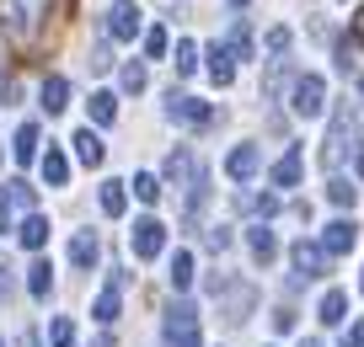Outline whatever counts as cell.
Segmentation results:
<instances>
[{"mask_svg": "<svg viewBox=\"0 0 364 347\" xmlns=\"http://www.w3.org/2000/svg\"><path fill=\"white\" fill-rule=\"evenodd\" d=\"M97 321H102V326H113V321H118V289H113V283L97 294Z\"/></svg>", "mask_w": 364, "mask_h": 347, "instance_id": "cell-27", "label": "cell"}, {"mask_svg": "<svg viewBox=\"0 0 364 347\" xmlns=\"http://www.w3.org/2000/svg\"><path fill=\"white\" fill-rule=\"evenodd\" d=\"M353 171H359V182H364V150H359V155H353Z\"/></svg>", "mask_w": 364, "mask_h": 347, "instance_id": "cell-41", "label": "cell"}, {"mask_svg": "<svg viewBox=\"0 0 364 347\" xmlns=\"http://www.w3.org/2000/svg\"><path fill=\"white\" fill-rule=\"evenodd\" d=\"M0 230H11V192L0 187Z\"/></svg>", "mask_w": 364, "mask_h": 347, "instance_id": "cell-39", "label": "cell"}, {"mask_svg": "<svg viewBox=\"0 0 364 347\" xmlns=\"http://www.w3.org/2000/svg\"><path fill=\"white\" fill-rule=\"evenodd\" d=\"M300 347H321V342H316V336H306V342H300Z\"/></svg>", "mask_w": 364, "mask_h": 347, "instance_id": "cell-43", "label": "cell"}, {"mask_svg": "<svg viewBox=\"0 0 364 347\" xmlns=\"http://www.w3.org/2000/svg\"><path fill=\"white\" fill-rule=\"evenodd\" d=\"M145 54H150V59L166 54V27H150V33H145Z\"/></svg>", "mask_w": 364, "mask_h": 347, "instance_id": "cell-35", "label": "cell"}, {"mask_svg": "<svg viewBox=\"0 0 364 347\" xmlns=\"http://www.w3.org/2000/svg\"><path fill=\"white\" fill-rule=\"evenodd\" d=\"M209 80H215V86H230V80H236V59H230V48L225 43H209Z\"/></svg>", "mask_w": 364, "mask_h": 347, "instance_id": "cell-12", "label": "cell"}, {"mask_svg": "<svg viewBox=\"0 0 364 347\" xmlns=\"http://www.w3.org/2000/svg\"><path fill=\"white\" fill-rule=\"evenodd\" d=\"M247 246H252V257H257V262L279 257V236H273L268 224H252V230H247Z\"/></svg>", "mask_w": 364, "mask_h": 347, "instance_id": "cell-13", "label": "cell"}, {"mask_svg": "<svg viewBox=\"0 0 364 347\" xmlns=\"http://www.w3.org/2000/svg\"><path fill=\"white\" fill-rule=\"evenodd\" d=\"M97 257H102L97 236H91V230H80V236L70 241V262H75V268H97Z\"/></svg>", "mask_w": 364, "mask_h": 347, "instance_id": "cell-16", "label": "cell"}, {"mask_svg": "<svg viewBox=\"0 0 364 347\" xmlns=\"http://www.w3.org/2000/svg\"><path fill=\"white\" fill-rule=\"evenodd\" d=\"M359 294H364V278H359Z\"/></svg>", "mask_w": 364, "mask_h": 347, "instance_id": "cell-46", "label": "cell"}, {"mask_svg": "<svg viewBox=\"0 0 364 347\" xmlns=\"http://www.w3.org/2000/svg\"><path fill=\"white\" fill-rule=\"evenodd\" d=\"M230 59H252V27H247V16H236V27H230Z\"/></svg>", "mask_w": 364, "mask_h": 347, "instance_id": "cell-24", "label": "cell"}, {"mask_svg": "<svg viewBox=\"0 0 364 347\" xmlns=\"http://www.w3.org/2000/svg\"><path fill=\"white\" fill-rule=\"evenodd\" d=\"M241 209H247V214H262V219H273V214H279V198H273V192H241Z\"/></svg>", "mask_w": 364, "mask_h": 347, "instance_id": "cell-25", "label": "cell"}, {"mask_svg": "<svg viewBox=\"0 0 364 347\" xmlns=\"http://www.w3.org/2000/svg\"><path fill=\"white\" fill-rule=\"evenodd\" d=\"M38 139H43V134H38V123H22V128H16V139H11V155L22 160V166H33V160H38Z\"/></svg>", "mask_w": 364, "mask_h": 347, "instance_id": "cell-15", "label": "cell"}, {"mask_svg": "<svg viewBox=\"0 0 364 347\" xmlns=\"http://www.w3.org/2000/svg\"><path fill=\"white\" fill-rule=\"evenodd\" d=\"M166 118H171V123L209 128V123H215V107H209V101H198V97H188V91H171V97H166Z\"/></svg>", "mask_w": 364, "mask_h": 347, "instance_id": "cell-4", "label": "cell"}, {"mask_svg": "<svg viewBox=\"0 0 364 347\" xmlns=\"http://www.w3.org/2000/svg\"><path fill=\"white\" fill-rule=\"evenodd\" d=\"M102 209L113 214V219L129 209V192H124V182H102Z\"/></svg>", "mask_w": 364, "mask_h": 347, "instance_id": "cell-26", "label": "cell"}, {"mask_svg": "<svg viewBox=\"0 0 364 347\" xmlns=\"http://www.w3.org/2000/svg\"><path fill=\"white\" fill-rule=\"evenodd\" d=\"M316 315H321V326H343V321H348V294H343V289H327Z\"/></svg>", "mask_w": 364, "mask_h": 347, "instance_id": "cell-14", "label": "cell"}, {"mask_svg": "<svg viewBox=\"0 0 364 347\" xmlns=\"http://www.w3.org/2000/svg\"><path fill=\"white\" fill-rule=\"evenodd\" d=\"M327 198L338 203V209H353V198H359V187H353V182H343V177H332V182H327Z\"/></svg>", "mask_w": 364, "mask_h": 347, "instance_id": "cell-28", "label": "cell"}, {"mask_svg": "<svg viewBox=\"0 0 364 347\" xmlns=\"http://www.w3.org/2000/svg\"><path fill=\"white\" fill-rule=\"evenodd\" d=\"M348 139H353V112L338 107V118H332V128H327V145H321V166H327V171H338V160H343V150H348Z\"/></svg>", "mask_w": 364, "mask_h": 347, "instance_id": "cell-6", "label": "cell"}, {"mask_svg": "<svg viewBox=\"0 0 364 347\" xmlns=\"http://www.w3.org/2000/svg\"><path fill=\"white\" fill-rule=\"evenodd\" d=\"M65 177H70L65 150H48V155H43V182H48V187H65Z\"/></svg>", "mask_w": 364, "mask_h": 347, "instance_id": "cell-22", "label": "cell"}, {"mask_svg": "<svg viewBox=\"0 0 364 347\" xmlns=\"http://www.w3.org/2000/svg\"><path fill=\"white\" fill-rule=\"evenodd\" d=\"M161 342H166V347H204V342H198V310L188 299H177L166 310V321H161Z\"/></svg>", "mask_w": 364, "mask_h": 347, "instance_id": "cell-2", "label": "cell"}, {"mask_svg": "<svg viewBox=\"0 0 364 347\" xmlns=\"http://www.w3.org/2000/svg\"><path fill=\"white\" fill-rule=\"evenodd\" d=\"M343 347H364V342H359V336H343Z\"/></svg>", "mask_w": 364, "mask_h": 347, "instance_id": "cell-42", "label": "cell"}, {"mask_svg": "<svg viewBox=\"0 0 364 347\" xmlns=\"http://www.w3.org/2000/svg\"><path fill=\"white\" fill-rule=\"evenodd\" d=\"M289 257H295L300 278H321V272H327V251H321L316 241H295V251H289ZM300 278H295V283H300Z\"/></svg>", "mask_w": 364, "mask_h": 347, "instance_id": "cell-8", "label": "cell"}, {"mask_svg": "<svg viewBox=\"0 0 364 347\" xmlns=\"http://www.w3.org/2000/svg\"><path fill=\"white\" fill-rule=\"evenodd\" d=\"M171 65H177V75H193V70H198V48L182 38V43H177V59H171Z\"/></svg>", "mask_w": 364, "mask_h": 347, "instance_id": "cell-31", "label": "cell"}, {"mask_svg": "<svg viewBox=\"0 0 364 347\" xmlns=\"http://www.w3.org/2000/svg\"><path fill=\"white\" fill-rule=\"evenodd\" d=\"M27 289H33V299H48V289H54V268H48V262H33V268H27Z\"/></svg>", "mask_w": 364, "mask_h": 347, "instance_id": "cell-21", "label": "cell"}, {"mask_svg": "<svg viewBox=\"0 0 364 347\" xmlns=\"http://www.w3.org/2000/svg\"><path fill=\"white\" fill-rule=\"evenodd\" d=\"M353 43H364V6H359V16H353Z\"/></svg>", "mask_w": 364, "mask_h": 347, "instance_id": "cell-40", "label": "cell"}, {"mask_svg": "<svg viewBox=\"0 0 364 347\" xmlns=\"http://www.w3.org/2000/svg\"><path fill=\"white\" fill-rule=\"evenodd\" d=\"M129 246H134L139 262H156L161 251H166V224H161V219H134V236H129Z\"/></svg>", "mask_w": 364, "mask_h": 347, "instance_id": "cell-5", "label": "cell"}, {"mask_svg": "<svg viewBox=\"0 0 364 347\" xmlns=\"http://www.w3.org/2000/svg\"><path fill=\"white\" fill-rule=\"evenodd\" d=\"M86 112H91V123H113V118H118V101H113V91H97V97L86 101Z\"/></svg>", "mask_w": 364, "mask_h": 347, "instance_id": "cell-23", "label": "cell"}, {"mask_svg": "<svg viewBox=\"0 0 364 347\" xmlns=\"http://www.w3.org/2000/svg\"><path fill=\"white\" fill-rule=\"evenodd\" d=\"M353 336H359V342H364V321H359V331H353Z\"/></svg>", "mask_w": 364, "mask_h": 347, "instance_id": "cell-44", "label": "cell"}, {"mask_svg": "<svg viewBox=\"0 0 364 347\" xmlns=\"http://www.w3.org/2000/svg\"><path fill=\"white\" fill-rule=\"evenodd\" d=\"M6 192H11V209H16V203H22V209H33V203H38V192L27 187V182H6Z\"/></svg>", "mask_w": 364, "mask_h": 347, "instance_id": "cell-33", "label": "cell"}, {"mask_svg": "<svg viewBox=\"0 0 364 347\" xmlns=\"http://www.w3.org/2000/svg\"><path fill=\"white\" fill-rule=\"evenodd\" d=\"M273 331H295V310H289V304L273 310Z\"/></svg>", "mask_w": 364, "mask_h": 347, "instance_id": "cell-36", "label": "cell"}, {"mask_svg": "<svg viewBox=\"0 0 364 347\" xmlns=\"http://www.w3.org/2000/svg\"><path fill=\"white\" fill-rule=\"evenodd\" d=\"M70 107V80L65 75H48L43 80V112H65Z\"/></svg>", "mask_w": 364, "mask_h": 347, "instance_id": "cell-17", "label": "cell"}, {"mask_svg": "<svg viewBox=\"0 0 364 347\" xmlns=\"http://www.w3.org/2000/svg\"><path fill=\"white\" fill-rule=\"evenodd\" d=\"M230 6H236V11H241V6H247V0H230Z\"/></svg>", "mask_w": 364, "mask_h": 347, "instance_id": "cell-45", "label": "cell"}, {"mask_svg": "<svg viewBox=\"0 0 364 347\" xmlns=\"http://www.w3.org/2000/svg\"><path fill=\"white\" fill-rule=\"evenodd\" d=\"M289 107H295V118H321V112H327V86H321V75H295Z\"/></svg>", "mask_w": 364, "mask_h": 347, "instance_id": "cell-3", "label": "cell"}, {"mask_svg": "<svg viewBox=\"0 0 364 347\" xmlns=\"http://www.w3.org/2000/svg\"><path fill=\"white\" fill-rule=\"evenodd\" d=\"M48 336H54V347H75V321H70V315H54V321H48Z\"/></svg>", "mask_w": 364, "mask_h": 347, "instance_id": "cell-29", "label": "cell"}, {"mask_svg": "<svg viewBox=\"0 0 364 347\" xmlns=\"http://www.w3.org/2000/svg\"><path fill=\"white\" fill-rule=\"evenodd\" d=\"M70 145H75V155L86 160V166H102V155H107V150H102V139L91 134V128H80V134L70 139Z\"/></svg>", "mask_w": 364, "mask_h": 347, "instance_id": "cell-19", "label": "cell"}, {"mask_svg": "<svg viewBox=\"0 0 364 347\" xmlns=\"http://www.w3.org/2000/svg\"><path fill=\"white\" fill-rule=\"evenodd\" d=\"M204 241H209V251H225V246H230V230H225V224H215Z\"/></svg>", "mask_w": 364, "mask_h": 347, "instance_id": "cell-38", "label": "cell"}, {"mask_svg": "<svg viewBox=\"0 0 364 347\" xmlns=\"http://www.w3.org/2000/svg\"><path fill=\"white\" fill-rule=\"evenodd\" d=\"M134 33H139V6L134 0H113V11H107V38L129 43Z\"/></svg>", "mask_w": 364, "mask_h": 347, "instance_id": "cell-7", "label": "cell"}, {"mask_svg": "<svg viewBox=\"0 0 364 347\" xmlns=\"http://www.w3.org/2000/svg\"><path fill=\"white\" fill-rule=\"evenodd\" d=\"M188 283H193V257L177 251V257H171V289H188Z\"/></svg>", "mask_w": 364, "mask_h": 347, "instance_id": "cell-30", "label": "cell"}, {"mask_svg": "<svg viewBox=\"0 0 364 347\" xmlns=\"http://www.w3.org/2000/svg\"><path fill=\"white\" fill-rule=\"evenodd\" d=\"M16 236H22V246H27V251H38V246L48 241V219H43V214H27Z\"/></svg>", "mask_w": 364, "mask_h": 347, "instance_id": "cell-20", "label": "cell"}, {"mask_svg": "<svg viewBox=\"0 0 364 347\" xmlns=\"http://www.w3.org/2000/svg\"><path fill=\"white\" fill-rule=\"evenodd\" d=\"M43 22H48V0H0V27L16 43H38Z\"/></svg>", "mask_w": 364, "mask_h": 347, "instance_id": "cell-1", "label": "cell"}, {"mask_svg": "<svg viewBox=\"0 0 364 347\" xmlns=\"http://www.w3.org/2000/svg\"><path fill=\"white\" fill-rule=\"evenodd\" d=\"M268 182H273V187H295V182H300V145H295L284 160H279V166L268 171Z\"/></svg>", "mask_w": 364, "mask_h": 347, "instance_id": "cell-18", "label": "cell"}, {"mask_svg": "<svg viewBox=\"0 0 364 347\" xmlns=\"http://www.w3.org/2000/svg\"><path fill=\"white\" fill-rule=\"evenodd\" d=\"M353 241H359V224L353 219H332L327 236H321V251H327V257H343V251H353Z\"/></svg>", "mask_w": 364, "mask_h": 347, "instance_id": "cell-9", "label": "cell"}, {"mask_svg": "<svg viewBox=\"0 0 364 347\" xmlns=\"http://www.w3.org/2000/svg\"><path fill=\"white\" fill-rule=\"evenodd\" d=\"M118 80H124V91H145V65H124Z\"/></svg>", "mask_w": 364, "mask_h": 347, "instance_id": "cell-34", "label": "cell"}, {"mask_svg": "<svg viewBox=\"0 0 364 347\" xmlns=\"http://www.w3.org/2000/svg\"><path fill=\"white\" fill-rule=\"evenodd\" d=\"M134 198H139V203H156V198H161V182L150 177V171H139V177H134Z\"/></svg>", "mask_w": 364, "mask_h": 347, "instance_id": "cell-32", "label": "cell"}, {"mask_svg": "<svg viewBox=\"0 0 364 347\" xmlns=\"http://www.w3.org/2000/svg\"><path fill=\"white\" fill-rule=\"evenodd\" d=\"M257 166H262V155H257V145H236V150H230V160H225V171H230V182H247V177H257Z\"/></svg>", "mask_w": 364, "mask_h": 347, "instance_id": "cell-10", "label": "cell"}, {"mask_svg": "<svg viewBox=\"0 0 364 347\" xmlns=\"http://www.w3.org/2000/svg\"><path fill=\"white\" fill-rule=\"evenodd\" d=\"M193 177H198L193 150H171V155H166V182H171V187H193Z\"/></svg>", "mask_w": 364, "mask_h": 347, "instance_id": "cell-11", "label": "cell"}, {"mask_svg": "<svg viewBox=\"0 0 364 347\" xmlns=\"http://www.w3.org/2000/svg\"><path fill=\"white\" fill-rule=\"evenodd\" d=\"M284 48H289V27H273L268 33V54H284Z\"/></svg>", "mask_w": 364, "mask_h": 347, "instance_id": "cell-37", "label": "cell"}]
</instances>
